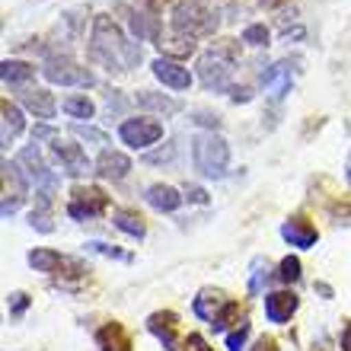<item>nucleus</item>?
<instances>
[{
  "label": "nucleus",
  "instance_id": "nucleus-19",
  "mask_svg": "<svg viewBox=\"0 0 351 351\" xmlns=\"http://www.w3.org/2000/svg\"><path fill=\"white\" fill-rule=\"evenodd\" d=\"M147 204L150 208H157V211H167V214H173V211H179V204L185 202V195H179L173 189V185H167V182H157V185H150L147 189Z\"/></svg>",
  "mask_w": 351,
  "mask_h": 351
},
{
  "label": "nucleus",
  "instance_id": "nucleus-9",
  "mask_svg": "<svg viewBox=\"0 0 351 351\" xmlns=\"http://www.w3.org/2000/svg\"><path fill=\"white\" fill-rule=\"evenodd\" d=\"M294 67H297V61H291V58L265 67V71H262V90H265L271 99H285L287 93H291V86H294Z\"/></svg>",
  "mask_w": 351,
  "mask_h": 351
},
{
  "label": "nucleus",
  "instance_id": "nucleus-13",
  "mask_svg": "<svg viewBox=\"0 0 351 351\" xmlns=\"http://www.w3.org/2000/svg\"><path fill=\"white\" fill-rule=\"evenodd\" d=\"M19 99H23V106H26L36 119H42V121L55 119L58 102H55V96L48 90H42V86H26V90H19Z\"/></svg>",
  "mask_w": 351,
  "mask_h": 351
},
{
  "label": "nucleus",
  "instance_id": "nucleus-11",
  "mask_svg": "<svg viewBox=\"0 0 351 351\" xmlns=\"http://www.w3.org/2000/svg\"><path fill=\"white\" fill-rule=\"evenodd\" d=\"M230 300H233V297H227L223 291H217V287H204V291H198V297H195L192 310L202 316L204 323H214V319L227 310V304H230Z\"/></svg>",
  "mask_w": 351,
  "mask_h": 351
},
{
  "label": "nucleus",
  "instance_id": "nucleus-36",
  "mask_svg": "<svg viewBox=\"0 0 351 351\" xmlns=\"http://www.w3.org/2000/svg\"><path fill=\"white\" fill-rule=\"evenodd\" d=\"M173 157H176V144H173V141H169L167 147L154 150V154H144V160H147V163H169Z\"/></svg>",
  "mask_w": 351,
  "mask_h": 351
},
{
  "label": "nucleus",
  "instance_id": "nucleus-3",
  "mask_svg": "<svg viewBox=\"0 0 351 351\" xmlns=\"http://www.w3.org/2000/svg\"><path fill=\"white\" fill-rule=\"evenodd\" d=\"M192 163L208 179H223L230 169V144L217 131H198L192 138Z\"/></svg>",
  "mask_w": 351,
  "mask_h": 351
},
{
  "label": "nucleus",
  "instance_id": "nucleus-17",
  "mask_svg": "<svg viewBox=\"0 0 351 351\" xmlns=\"http://www.w3.org/2000/svg\"><path fill=\"white\" fill-rule=\"evenodd\" d=\"M96 173L102 176V179H112V182H121L125 176L131 173V160L121 154V150H102L99 160H96Z\"/></svg>",
  "mask_w": 351,
  "mask_h": 351
},
{
  "label": "nucleus",
  "instance_id": "nucleus-16",
  "mask_svg": "<svg viewBox=\"0 0 351 351\" xmlns=\"http://www.w3.org/2000/svg\"><path fill=\"white\" fill-rule=\"evenodd\" d=\"M23 128H26V119H23L19 106L3 99L0 102V141H3V147H10V144L23 134Z\"/></svg>",
  "mask_w": 351,
  "mask_h": 351
},
{
  "label": "nucleus",
  "instance_id": "nucleus-30",
  "mask_svg": "<svg viewBox=\"0 0 351 351\" xmlns=\"http://www.w3.org/2000/svg\"><path fill=\"white\" fill-rule=\"evenodd\" d=\"M278 278H281V281H287V285L300 281V259H297V256H285V259H281V265H278Z\"/></svg>",
  "mask_w": 351,
  "mask_h": 351
},
{
  "label": "nucleus",
  "instance_id": "nucleus-33",
  "mask_svg": "<svg viewBox=\"0 0 351 351\" xmlns=\"http://www.w3.org/2000/svg\"><path fill=\"white\" fill-rule=\"evenodd\" d=\"M102 99H106V115H121V112L128 109V99H125V96H121L119 90H106V96H102Z\"/></svg>",
  "mask_w": 351,
  "mask_h": 351
},
{
  "label": "nucleus",
  "instance_id": "nucleus-2",
  "mask_svg": "<svg viewBox=\"0 0 351 351\" xmlns=\"http://www.w3.org/2000/svg\"><path fill=\"white\" fill-rule=\"evenodd\" d=\"M240 61V45L233 38H221L214 42L195 64V74L202 80L204 90L211 93H230V80H233V67Z\"/></svg>",
  "mask_w": 351,
  "mask_h": 351
},
{
  "label": "nucleus",
  "instance_id": "nucleus-23",
  "mask_svg": "<svg viewBox=\"0 0 351 351\" xmlns=\"http://www.w3.org/2000/svg\"><path fill=\"white\" fill-rule=\"evenodd\" d=\"M64 259L67 256H61V252H55V250H32L29 252V265L36 268V271H42V275L61 271V268H64Z\"/></svg>",
  "mask_w": 351,
  "mask_h": 351
},
{
  "label": "nucleus",
  "instance_id": "nucleus-27",
  "mask_svg": "<svg viewBox=\"0 0 351 351\" xmlns=\"http://www.w3.org/2000/svg\"><path fill=\"white\" fill-rule=\"evenodd\" d=\"M268 38H271V32H268L265 23H250V26L243 29V42L250 48H265Z\"/></svg>",
  "mask_w": 351,
  "mask_h": 351
},
{
  "label": "nucleus",
  "instance_id": "nucleus-6",
  "mask_svg": "<svg viewBox=\"0 0 351 351\" xmlns=\"http://www.w3.org/2000/svg\"><path fill=\"white\" fill-rule=\"evenodd\" d=\"M109 208V195L102 192L99 185H77L71 192V202H67V214L74 221H90V217H99Z\"/></svg>",
  "mask_w": 351,
  "mask_h": 351
},
{
  "label": "nucleus",
  "instance_id": "nucleus-43",
  "mask_svg": "<svg viewBox=\"0 0 351 351\" xmlns=\"http://www.w3.org/2000/svg\"><path fill=\"white\" fill-rule=\"evenodd\" d=\"M342 351H351V323L342 329Z\"/></svg>",
  "mask_w": 351,
  "mask_h": 351
},
{
  "label": "nucleus",
  "instance_id": "nucleus-37",
  "mask_svg": "<svg viewBox=\"0 0 351 351\" xmlns=\"http://www.w3.org/2000/svg\"><path fill=\"white\" fill-rule=\"evenodd\" d=\"M195 121H198V125H204V128H211V131L221 128V115H217V112H208V109L195 112Z\"/></svg>",
  "mask_w": 351,
  "mask_h": 351
},
{
  "label": "nucleus",
  "instance_id": "nucleus-12",
  "mask_svg": "<svg viewBox=\"0 0 351 351\" xmlns=\"http://www.w3.org/2000/svg\"><path fill=\"white\" fill-rule=\"evenodd\" d=\"M297 306H300V300H297L294 291H275V294H265V316L268 323H287L291 316L297 313Z\"/></svg>",
  "mask_w": 351,
  "mask_h": 351
},
{
  "label": "nucleus",
  "instance_id": "nucleus-26",
  "mask_svg": "<svg viewBox=\"0 0 351 351\" xmlns=\"http://www.w3.org/2000/svg\"><path fill=\"white\" fill-rule=\"evenodd\" d=\"M268 278H271V265H268V259L265 256H256V259H252V268H250V294H259Z\"/></svg>",
  "mask_w": 351,
  "mask_h": 351
},
{
  "label": "nucleus",
  "instance_id": "nucleus-28",
  "mask_svg": "<svg viewBox=\"0 0 351 351\" xmlns=\"http://www.w3.org/2000/svg\"><path fill=\"white\" fill-rule=\"evenodd\" d=\"M246 339H250V319L243 316L240 323H237V329H230V332H227V348H230V351H243V348H246Z\"/></svg>",
  "mask_w": 351,
  "mask_h": 351
},
{
  "label": "nucleus",
  "instance_id": "nucleus-31",
  "mask_svg": "<svg viewBox=\"0 0 351 351\" xmlns=\"http://www.w3.org/2000/svg\"><path fill=\"white\" fill-rule=\"evenodd\" d=\"M71 131H74L80 141H93V144H109V134H106V131H99V128H93V125H80V121H77Z\"/></svg>",
  "mask_w": 351,
  "mask_h": 351
},
{
  "label": "nucleus",
  "instance_id": "nucleus-22",
  "mask_svg": "<svg viewBox=\"0 0 351 351\" xmlns=\"http://www.w3.org/2000/svg\"><path fill=\"white\" fill-rule=\"evenodd\" d=\"M112 223H115L121 233L134 237V240H144V233H147V227H144V217H141L138 211H128V208L112 211Z\"/></svg>",
  "mask_w": 351,
  "mask_h": 351
},
{
  "label": "nucleus",
  "instance_id": "nucleus-40",
  "mask_svg": "<svg viewBox=\"0 0 351 351\" xmlns=\"http://www.w3.org/2000/svg\"><path fill=\"white\" fill-rule=\"evenodd\" d=\"M230 99L233 102H250L252 99V90H250V86H230Z\"/></svg>",
  "mask_w": 351,
  "mask_h": 351
},
{
  "label": "nucleus",
  "instance_id": "nucleus-35",
  "mask_svg": "<svg viewBox=\"0 0 351 351\" xmlns=\"http://www.w3.org/2000/svg\"><path fill=\"white\" fill-rule=\"evenodd\" d=\"M29 223H32L38 233H51V230H55V223H51L48 211H32V214H29Z\"/></svg>",
  "mask_w": 351,
  "mask_h": 351
},
{
  "label": "nucleus",
  "instance_id": "nucleus-34",
  "mask_svg": "<svg viewBox=\"0 0 351 351\" xmlns=\"http://www.w3.org/2000/svg\"><path fill=\"white\" fill-rule=\"evenodd\" d=\"M7 306H10V316H13V319H19V316L29 310V294H26V291H13V294H10V300H7Z\"/></svg>",
  "mask_w": 351,
  "mask_h": 351
},
{
  "label": "nucleus",
  "instance_id": "nucleus-45",
  "mask_svg": "<svg viewBox=\"0 0 351 351\" xmlns=\"http://www.w3.org/2000/svg\"><path fill=\"white\" fill-rule=\"evenodd\" d=\"M345 176H348V182H351V154H348V163H345Z\"/></svg>",
  "mask_w": 351,
  "mask_h": 351
},
{
  "label": "nucleus",
  "instance_id": "nucleus-18",
  "mask_svg": "<svg viewBox=\"0 0 351 351\" xmlns=\"http://www.w3.org/2000/svg\"><path fill=\"white\" fill-rule=\"evenodd\" d=\"M176 323H179V316L173 310H163V313H150L147 316V329L160 339V345L167 351H176Z\"/></svg>",
  "mask_w": 351,
  "mask_h": 351
},
{
  "label": "nucleus",
  "instance_id": "nucleus-29",
  "mask_svg": "<svg viewBox=\"0 0 351 351\" xmlns=\"http://www.w3.org/2000/svg\"><path fill=\"white\" fill-rule=\"evenodd\" d=\"M86 250H90V252H99V256H106V259L131 262V252H121L119 246H109V243H99V240H90V243H86Z\"/></svg>",
  "mask_w": 351,
  "mask_h": 351
},
{
  "label": "nucleus",
  "instance_id": "nucleus-44",
  "mask_svg": "<svg viewBox=\"0 0 351 351\" xmlns=\"http://www.w3.org/2000/svg\"><path fill=\"white\" fill-rule=\"evenodd\" d=\"M316 291H319V294H323V297H332V291H329V285H316Z\"/></svg>",
  "mask_w": 351,
  "mask_h": 351
},
{
  "label": "nucleus",
  "instance_id": "nucleus-8",
  "mask_svg": "<svg viewBox=\"0 0 351 351\" xmlns=\"http://www.w3.org/2000/svg\"><path fill=\"white\" fill-rule=\"evenodd\" d=\"M48 147H51V154H55V160L61 163V169H64L67 176H86L90 173V157L84 154V147L80 144H74V141H64L61 134H51L48 138Z\"/></svg>",
  "mask_w": 351,
  "mask_h": 351
},
{
  "label": "nucleus",
  "instance_id": "nucleus-7",
  "mask_svg": "<svg viewBox=\"0 0 351 351\" xmlns=\"http://www.w3.org/2000/svg\"><path fill=\"white\" fill-rule=\"evenodd\" d=\"M119 138L131 150H147L163 138V125L157 119H125L119 125Z\"/></svg>",
  "mask_w": 351,
  "mask_h": 351
},
{
  "label": "nucleus",
  "instance_id": "nucleus-38",
  "mask_svg": "<svg viewBox=\"0 0 351 351\" xmlns=\"http://www.w3.org/2000/svg\"><path fill=\"white\" fill-rule=\"evenodd\" d=\"M185 198L195 204H208V192H204L202 185H189V189H185Z\"/></svg>",
  "mask_w": 351,
  "mask_h": 351
},
{
  "label": "nucleus",
  "instance_id": "nucleus-25",
  "mask_svg": "<svg viewBox=\"0 0 351 351\" xmlns=\"http://www.w3.org/2000/svg\"><path fill=\"white\" fill-rule=\"evenodd\" d=\"M61 109H64L71 119H86L90 121L93 115H96V106H93V99H86V96H67V99L61 102Z\"/></svg>",
  "mask_w": 351,
  "mask_h": 351
},
{
  "label": "nucleus",
  "instance_id": "nucleus-41",
  "mask_svg": "<svg viewBox=\"0 0 351 351\" xmlns=\"http://www.w3.org/2000/svg\"><path fill=\"white\" fill-rule=\"evenodd\" d=\"M250 351H278V342L271 339V335H265V339H259V342L252 345Z\"/></svg>",
  "mask_w": 351,
  "mask_h": 351
},
{
  "label": "nucleus",
  "instance_id": "nucleus-5",
  "mask_svg": "<svg viewBox=\"0 0 351 351\" xmlns=\"http://www.w3.org/2000/svg\"><path fill=\"white\" fill-rule=\"evenodd\" d=\"M42 77L55 86H93L96 84L90 67L77 64L71 55H48L45 64H42Z\"/></svg>",
  "mask_w": 351,
  "mask_h": 351
},
{
  "label": "nucleus",
  "instance_id": "nucleus-20",
  "mask_svg": "<svg viewBox=\"0 0 351 351\" xmlns=\"http://www.w3.org/2000/svg\"><path fill=\"white\" fill-rule=\"evenodd\" d=\"M96 348L99 351H131V339L121 323H106L96 332Z\"/></svg>",
  "mask_w": 351,
  "mask_h": 351
},
{
  "label": "nucleus",
  "instance_id": "nucleus-21",
  "mask_svg": "<svg viewBox=\"0 0 351 351\" xmlns=\"http://www.w3.org/2000/svg\"><path fill=\"white\" fill-rule=\"evenodd\" d=\"M0 77H3V86H19V90H26L29 80L36 77V67L26 64V61H3L0 64Z\"/></svg>",
  "mask_w": 351,
  "mask_h": 351
},
{
  "label": "nucleus",
  "instance_id": "nucleus-4",
  "mask_svg": "<svg viewBox=\"0 0 351 351\" xmlns=\"http://www.w3.org/2000/svg\"><path fill=\"white\" fill-rule=\"evenodd\" d=\"M217 13L208 10L202 0H173V32L189 38H202L217 32Z\"/></svg>",
  "mask_w": 351,
  "mask_h": 351
},
{
  "label": "nucleus",
  "instance_id": "nucleus-24",
  "mask_svg": "<svg viewBox=\"0 0 351 351\" xmlns=\"http://www.w3.org/2000/svg\"><path fill=\"white\" fill-rule=\"evenodd\" d=\"M167 55H173V61H179V58H189V55H195V38H189V36H182V32H173V36H160V42H157Z\"/></svg>",
  "mask_w": 351,
  "mask_h": 351
},
{
  "label": "nucleus",
  "instance_id": "nucleus-39",
  "mask_svg": "<svg viewBox=\"0 0 351 351\" xmlns=\"http://www.w3.org/2000/svg\"><path fill=\"white\" fill-rule=\"evenodd\" d=\"M185 351H214V348H208V342H204L198 332H192L189 339H185Z\"/></svg>",
  "mask_w": 351,
  "mask_h": 351
},
{
  "label": "nucleus",
  "instance_id": "nucleus-1",
  "mask_svg": "<svg viewBox=\"0 0 351 351\" xmlns=\"http://www.w3.org/2000/svg\"><path fill=\"white\" fill-rule=\"evenodd\" d=\"M90 58L96 64H102L109 74H131L134 67L144 61L138 42H131L125 32L119 29V23L112 16H96L93 19V32H90Z\"/></svg>",
  "mask_w": 351,
  "mask_h": 351
},
{
  "label": "nucleus",
  "instance_id": "nucleus-10",
  "mask_svg": "<svg viewBox=\"0 0 351 351\" xmlns=\"http://www.w3.org/2000/svg\"><path fill=\"white\" fill-rule=\"evenodd\" d=\"M150 71H154V77H157L163 86H169V90H189L192 86V71L182 64V61H173V58H157L154 64H150Z\"/></svg>",
  "mask_w": 351,
  "mask_h": 351
},
{
  "label": "nucleus",
  "instance_id": "nucleus-14",
  "mask_svg": "<svg viewBox=\"0 0 351 351\" xmlns=\"http://www.w3.org/2000/svg\"><path fill=\"white\" fill-rule=\"evenodd\" d=\"M138 106L141 109L154 112V115H160V119H173V115H179L182 112V99H173V96H167V93H154V90H138Z\"/></svg>",
  "mask_w": 351,
  "mask_h": 351
},
{
  "label": "nucleus",
  "instance_id": "nucleus-32",
  "mask_svg": "<svg viewBox=\"0 0 351 351\" xmlns=\"http://www.w3.org/2000/svg\"><path fill=\"white\" fill-rule=\"evenodd\" d=\"M230 323H240V304H237V300H230V304H227V310H223V313L217 316L211 326H214V332H223Z\"/></svg>",
  "mask_w": 351,
  "mask_h": 351
},
{
  "label": "nucleus",
  "instance_id": "nucleus-15",
  "mask_svg": "<svg viewBox=\"0 0 351 351\" xmlns=\"http://www.w3.org/2000/svg\"><path fill=\"white\" fill-rule=\"evenodd\" d=\"M281 237H285L291 246H297V250H313L316 240H319L316 227L306 221V217H291V221L281 227Z\"/></svg>",
  "mask_w": 351,
  "mask_h": 351
},
{
  "label": "nucleus",
  "instance_id": "nucleus-42",
  "mask_svg": "<svg viewBox=\"0 0 351 351\" xmlns=\"http://www.w3.org/2000/svg\"><path fill=\"white\" fill-rule=\"evenodd\" d=\"M285 3H287V0H259V7H262V10H281Z\"/></svg>",
  "mask_w": 351,
  "mask_h": 351
}]
</instances>
